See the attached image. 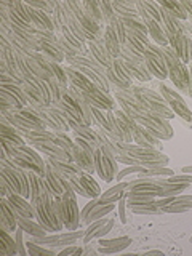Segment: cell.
Masks as SVG:
<instances>
[{
    "instance_id": "cell-1",
    "label": "cell",
    "mask_w": 192,
    "mask_h": 256,
    "mask_svg": "<svg viewBox=\"0 0 192 256\" xmlns=\"http://www.w3.org/2000/svg\"><path fill=\"white\" fill-rule=\"evenodd\" d=\"M158 48L166 62L168 77H170V80L174 84V86L178 88L181 93L192 96V78H190V72L188 66L182 61H180V58L176 56V53L170 46H158Z\"/></svg>"
},
{
    "instance_id": "cell-2",
    "label": "cell",
    "mask_w": 192,
    "mask_h": 256,
    "mask_svg": "<svg viewBox=\"0 0 192 256\" xmlns=\"http://www.w3.org/2000/svg\"><path fill=\"white\" fill-rule=\"evenodd\" d=\"M0 181H4L6 184L10 192L30 198V181H29L28 168L12 165L6 164L5 160H0Z\"/></svg>"
},
{
    "instance_id": "cell-3",
    "label": "cell",
    "mask_w": 192,
    "mask_h": 256,
    "mask_svg": "<svg viewBox=\"0 0 192 256\" xmlns=\"http://www.w3.org/2000/svg\"><path fill=\"white\" fill-rule=\"evenodd\" d=\"M36 213H37V221L42 224L44 228L48 229V232H60L64 229V222L56 213L54 208V196L50 190V188H46L40 198L34 204Z\"/></svg>"
},
{
    "instance_id": "cell-4",
    "label": "cell",
    "mask_w": 192,
    "mask_h": 256,
    "mask_svg": "<svg viewBox=\"0 0 192 256\" xmlns=\"http://www.w3.org/2000/svg\"><path fill=\"white\" fill-rule=\"evenodd\" d=\"M130 90L142 101V104L149 109V112H154V114L164 117L166 120H172L174 117V112L168 106L165 98L160 93H156L154 90H150V88L141 86V85H133Z\"/></svg>"
},
{
    "instance_id": "cell-5",
    "label": "cell",
    "mask_w": 192,
    "mask_h": 256,
    "mask_svg": "<svg viewBox=\"0 0 192 256\" xmlns=\"http://www.w3.org/2000/svg\"><path fill=\"white\" fill-rule=\"evenodd\" d=\"M117 165H118V162L116 160V156L112 154L109 149L101 146L94 150V168L101 180H104L106 182L114 180L118 173Z\"/></svg>"
},
{
    "instance_id": "cell-6",
    "label": "cell",
    "mask_w": 192,
    "mask_h": 256,
    "mask_svg": "<svg viewBox=\"0 0 192 256\" xmlns=\"http://www.w3.org/2000/svg\"><path fill=\"white\" fill-rule=\"evenodd\" d=\"M61 220L68 230H76L82 226V216H80L76 192L61 196Z\"/></svg>"
},
{
    "instance_id": "cell-7",
    "label": "cell",
    "mask_w": 192,
    "mask_h": 256,
    "mask_svg": "<svg viewBox=\"0 0 192 256\" xmlns=\"http://www.w3.org/2000/svg\"><path fill=\"white\" fill-rule=\"evenodd\" d=\"M74 141H76V149L72 150L74 162L82 168L85 173L93 174L96 172V168H94V150L96 149L86 140L80 138L77 134H74Z\"/></svg>"
},
{
    "instance_id": "cell-8",
    "label": "cell",
    "mask_w": 192,
    "mask_h": 256,
    "mask_svg": "<svg viewBox=\"0 0 192 256\" xmlns=\"http://www.w3.org/2000/svg\"><path fill=\"white\" fill-rule=\"evenodd\" d=\"M112 90L116 93V101L120 104L122 110L134 120L149 112V109L144 106L142 101L132 90H118V88H112Z\"/></svg>"
},
{
    "instance_id": "cell-9",
    "label": "cell",
    "mask_w": 192,
    "mask_h": 256,
    "mask_svg": "<svg viewBox=\"0 0 192 256\" xmlns=\"http://www.w3.org/2000/svg\"><path fill=\"white\" fill-rule=\"evenodd\" d=\"M85 236V230H69V232H58V234H46L42 237H32L30 240L38 245H44L48 248H64L69 245L77 244Z\"/></svg>"
},
{
    "instance_id": "cell-10",
    "label": "cell",
    "mask_w": 192,
    "mask_h": 256,
    "mask_svg": "<svg viewBox=\"0 0 192 256\" xmlns=\"http://www.w3.org/2000/svg\"><path fill=\"white\" fill-rule=\"evenodd\" d=\"M136 122L148 128L150 133H154L158 140H172L173 138V126L170 125L166 118L160 117L154 112H148L141 117L136 118Z\"/></svg>"
},
{
    "instance_id": "cell-11",
    "label": "cell",
    "mask_w": 192,
    "mask_h": 256,
    "mask_svg": "<svg viewBox=\"0 0 192 256\" xmlns=\"http://www.w3.org/2000/svg\"><path fill=\"white\" fill-rule=\"evenodd\" d=\"M158 88H160V94L165 98L166 104L174 112V116H180L189 126H192V112L188 108V104L184 102V100L180 96V93L172 90V88H168L164 82H160Z\"/></svg>"
},
{
    "instance_id": "cell-12",
    "label": "cell",
    "mask_w": 192,
    "mask_h": 256,
    "mask_svg": "<svg viewBox=\"0 0 192 256\" xmlns=\"http://www.w3.org/2000/svg\"><path fill=\"white\" fill-rule=\"evenodd\" d=\"M37 37H38V44H40V53L60 64L66 60V54H64L54 32L37 30Z\"/></svg>"
},
{
    "instance_id": "cell-13",
    "label": "cell",
    "mask_w": 192,
    "mask_h": 256,
    "mask_svg": "<svg viewBox=\"0 0 192 256\" xmlns=\"http://www.w3.org/2000/svg\"><path fill=\"white\" fill-rule=\"evenodd\" d=\"M144 60H146V68L150 72L152 77H157L160 80H164L168 77V69H166V62L162 52H160L158 45L149 44L146 52H144Z\"/></svg>"
},
{
    "instance_id": "cell-14",
    "label": "cell",
    "mask_w": 192,
    "mask_h": 256,
    "mask_svg": "<svg viewBox=\"0 0 192 256\" xmlns=\"http://www.w3.org/2000/svg\"><path fill=\"white\" fill-rule=\"evenodd\" d=\"M106 77L110 84V88H118V90H130L133 86V77L128 74L120 60H116L114 64L106 69Z\"/></svg>"
},
{
    "instance_id": "cell-15",
    "label": "cell",
    "mask_w": 192,
    "mask_h": 256,
    "mask_svg": "<svg viewBox=\"0 0 192 256\" xmlns=\"http://www.w3.org/2000/svg\"><path fill=\"white\" fill-rule=\"evenodd\" d=\"M134 4H136V8H138V13L141 16L142 22L146 24L149 37L154 38V44L158 46H168V38H166V34H165L162 24H160L158 21H156L154 18H150V16L146 13V10H144L142 5H141V0H138V2H134Z\"/></svg>"
},
{
    "instance_id": "cell-16",
    "label": "cell",
    "mask_w": 192,
    "mask_h": 256,
    "mask_svg": "<svg viewBox=\"0 0 192 256\" xmlns=\"http://www.w3.org/2000/svg\"><path fill=\"white\" fill-rule=\"evenodd\" d=\"M114 218H101L96 220L93 222L88 224V228L85 229V236L82 237L84 244H90L93 238H101L112 230L114 228Z\"/></svg>"
},
{
    "instance_id": "cell-17",
    "label": "cell",
    "mask_w": 192,
    "mask_h": 256,
    "mask_svg": "<svg viewBox=\"0 0 192 256\" xmlns=\"http://www.w3.org/2000/svg\"><path fill=\"white\" fill-rule=\"evenodd\" d=\"M132 133H133V141L138 144V146L162 150V140H158L154 133H150L148 128H144L138 122H136V125L133 126Z\"/></svg>"
},
{
    "instance_id": "cell-18",
    "label": "cell",
    "mask_w": 192,
    "mask_h": 256,
    "mask_svg": "<svg viewBox=\"0 0 192 256\" xmlns=\"http://www.w3.org/2000/svg\"><path fill=\"white\" fill-rule=\"evenodd\" d=\"M6 200L10 202L12 208L16 212V214H18V216L37 220L36 208H34V205L30 204V200H28L26 197H22L21 194H14V192H8Z\"/></svg>"
},
{
    "instance_id": "cell-19",
    "label": "cell",
    "mask_w": 192,
    "mask_h": 256,
    "mask_svg": "<svg viewBox=\"0 0 192 256\" xmlns=\"http://www.w3.org/2000/svg\"><path fill=\"white\" fill-rule=\"evenodd\" d=\"M0 229L14 232L18 229V214L12 208L6 197L0 198Z\"/></svg>"
},
{
    "instance_id": "cell-20",
    "label": "cell",
    "mask_w": 192,
    "mask_h": 256,
    "mask_svg": "<svg viewBox=\"0 0 192 256\" xmlns=\"http://www.w3.org/2000/svg\"><path fill=\"white\" fill-rule=\"evenodd\" d=\"M88 50H90V54H92V60H94L96 62H100L101 66H104L106 69H109L112 64H114L116 58L112 56L108 48L104 46L102 40L98 42V40H94V42H88Z\"/></svg>"
},
{
    "instance_id": "cell-21",
    "label": "cell",
    "mask_w": 192,
    "mask_h": 256,
    "mask_svg": "<svg viewBox=\"0 0 192 256\" xmlns=\"http://www.w3.org/2000/svg\"><path fill=\"white\" fill-rule=\"evenodd\" d=\"M0 141H6L13 144V146H24V144H28V141L22 138L20 132L4 116H0Z\"/></svg>"
},
{
    "instance_id": "cell-22",
    "label": "cell",
    "mask_w": 192,
    "mask_h": 256,
    "mask_svg": "<svg viewBox=\"0 0 192 256\" xmlns=\"http://www.w3.org/2000/svg\"><path fill=\"white\" fill-rule=\"evenodd\" d=\"M130 245H132L130 237H117V238H102L101 237L98 252L102 254H112V253L124 252L125 248H128Z\"/></svg>"
},
{
    "instance_id": "cell-23",
    "label": "cell",
    "mask_w": 192,
    "mask_h": 256,
    "mask_svg": "<svg viewBox=\"0 0 192 256\" xmlns=\"http://www.w3.org/2000/svg\"><path fill=\"white\" fill-rule=\"evenodd\" d=\"M120 61H122L124 68L128 70V74H130L133 78L140 80V82H149V80L152 78L150 72L146 68V62H138V61L122 60V58H120Z\"/></svg>"
},
{
    "instance_id": "cell-24",
    "label": "cell",
    "mask_w": 192,
    "mask_h": 256,
    "mask_svg": "<svg viewBox=\"0 0 192 256\" xmlns=\"http://www.w3.org/2000/svg\"><path fill=\"white\" fill-rule=\"evenodd\" d=\"M26 4V2H24ZM28 6V13L32 20V24H34V28L37 30H50V32H54V26H53V20L50 14H46L45 12H40V10H36V8H32L29 5Z\"/></svg>"
},
{
    "instance_id": "cell-25",
    "label": "cell",
    "mask_w": 192,
    "mask_h": 256,
    "mask_svg": "<svg viewBox=\"0 0 192 256\" xmlns=\"http://www.w3.org/2000/svg\"><path fill=\"white\" fill-rule=\"evenodd\" d=\"M45 160L48 164H52L54 170L62 176H66V178H69V176H80L84 173V170L76 162H66V160H58L53 157H46Z\"/></svg>"
},
{
    "instance_id": "cell-26",
    "label": "cell",
    "mask_w": 192,
    "mask_h": 256,
    "mask_svg": "<svg viewBox=\"0 0 192 256\" xmlns=\"http://www.w3.org/2000/svg\"><path fill=\"white\" fill-rule=\"evenodd\" d=\"M112 8H114L116 14L120 20H141L134 2H122V0H114L110 2Z\"/></svg>"
},
{
    "instance_id": "cell-27",
    "label": "cell",
    "mask_w": 192,
    "mask_h": 256,
    "mask_svg": "<svg viewBox=\"0 0 192 256\" xmlns=\"http://www.w3.org/2000/svg\"><path fill=\"white\" fill-rule=\"evenodd\" d=\"M18 228H21L30 237H42L48 234V229L44 228L37 220L22 218V216H18Z\"/></svg>"
},
{
    "instance_id": "cell-28",
    "label": "cell",
    "mask_w": 192,
    "mask_h": 256,
    "mask_svg": "<svg viewBox=\"0 0 192 256\" xmlns=\"http://www.w3.org/2000/svg\"><path fill=\"white\" fill-rule=\"evenodd\" d=\"M114 114L117 117L120 130H122V133L125 136V142H133V133H132V130H133V126L136 125V120L133 117H130L128 114H125L122 109H116Z\"/></svg>"
},
{
    "instance_id": "cell-29",
    "label": "cell",
    "mask_w": 192,
    "mask_h": 256,
    "mask_svg": "<svg viewBox=\"0 0 192 256\" xmlns=\"http://www.w3.org/2000/svg\"><path fill=\"white\" fill-rule=\"evenodd\" d=\"M128 182H118L116 184L114 188L108 189L106 192H102L100 196V202L101 204H112V202H118L122 197H126V192H128Z\"/></svg>"
},
{
    "instance_id": "cell-30",
    "label": "cell",
    "mask_w": 192,
    "mask_h": 256,
    "mask_svg": "<svg viewBox=\"0 0 192 256\" xmlns=\"http://www.w3.org/2000/svg\"><path fill=\"white\" fill-rule=\"evenodd\" d=\"M158 5L162 6L164 10H166V13L172 14L173 18H176V20H180V21H188L189 20L186 8L182 6V4L180 2V0H160Z\"/></svg>"
},
{
    "instance_id": "cell-31",
    "label": "cell",
    "mask_w": 192,
    "mask_h": 256,
    "mask_svg": "<svg viewBox=\"0 0 192 256\" xmlns=\"http://www.w3.org/2000/svg\"><path fill=\"white\" fill-rule=\"evenodd\" d=\"M102 44L108 48V52L114 56L116 60H120V50H122V44L118 42L117 36L114 34L109 26H104V34H102Z\"/></svg>"
},
{
    "instance_id": "cell-32",
    "label": "cell",
    "mask_w": 192,
    "mask_h": 256,
    "mask_svg": "<svg viewBox=\"0 0 192 256\" xmlns=\"http://www.w3.org/2000/svg\"><path fill=\"white\" fill-rule=\"evenodd\" d=\"M192 210V196H176L174 200L162 208L164 213H184Z\"/></svg>"
},
{
    "instance_id": "cell-33",
    "label": "cell",
    "mask_w": 192,
    "mask_h": 256,
    "mask_svg": "<svg viewBox=\"0 0 192 256\" xmlns=\"http://www.w3.org/2000/svg\"><path fill=\"white\" fill-rule=\"evenodd\" d=\"M116 202H112V204H101L100 202V198H98V204H96L93 208H92V212L88 213V216L85 218V221L82 224H90L96 220H101L104 218L106 214H109L110 212H114L116 210Z\"/></svg>"
},
{
    "instance_id": "cell-34",
    "label": "cell",
    "mask_w": 192,
    "mask_h": 256,
    "mask_svg": "<svg viewBox=\"0 0 192 256\" xmlns=\"http://www.w3.org/2000/svg\"><path fill=\"white\" fill-rule=\"evenodd\" d=\"M26 82L34 88V90L42 96V100L45 102V108L46 106H52L53 101H52V93H50V86H48V84L45 82V80L38 78V77H30L29 80H26Z\"/></svg>"
},
{
    "instance_id": "cell-35",
    "label": "cell",
    "mask_w": 192,
    "mask_h": 256,
    "mask_svg": "<svg viewBox=\"0 0 192 256\" xmlns=\"http://www.w3.org/2000/svg\"><path fill=\"white\" fill-rule=\"evenodd\" d=\"M0 254H18V245H16L14 237L4 229H0Z\"/></svg>"
},
{
    "instance_id": "cell-36",
    "label": "cell",
    "mask_w": 192,
    "mask_h": 256,
    "mask_svg": "<svg viewBox=\"0 0 192 256\" xmlns=\"http://www.w3.org/2000/svg\"><path fill=\"white\" fill-rule=\"evenodd\" d=\"M37 52H34V53H30V54H24V60H26V64H28V68H29V70L32 72V76L34 77H38V78H42V80H46L50 78L52 76L48 74V72L44 69V66L40 64L38 61H37V58H36V54Z\"/></svg>"
},
{
    "instance_id": "cell-37",
    "label": "cell",
    "mask_w": 192,
    "mask_h": 256,
    "mask_svg": "<svg viewBox=\"0 0 192 256\" xmlns=\"http://www.w3.org/2000/svg\"><path fill=\"white\" fill-rule=\"evenodd\" d=\"M78 180H80V182H82L84 189L88 192V196H90V198H100V196L102 194V192H101V188H100V184L93 180V176H92L90 173H85V172H84L82 174L78 176Z\"/></svg>"
},
{
    "instance_id": "cell-38",
    "label": "cell",
    "mask_w": 192,
    "mask_h": 256,
    "mask_svg": "<svg viewBox=\"0 0 192 256\" xmlns=\"http://www.w3.org/2000/svg\"><path fill=\"white\" fill-rule=\"evenodd\" d=\"M82 8L92 20H94L100 26H104V18H102V13H101V8H100V2H94V0H85V2H82Z\"/></svg>"
},
{
    "instance_id": "cell-39",
    "label": "cell",
    "mask_w": 192,
    "mask_h": 256,
    "mask_svg": "<svg viewBox=\"0 0 192 256\" xmlns=\"http://www.w3.org/2000/svg\"><path fill=\"white\" fill-rule=\"evenodd\" d=\"M26 246H28V254L30 256H56L58 252H56V248H48V246H44V245H38L36 242H26Z\"/></svg>"
},
{
    "instance_id": "cell-40",
    "label": "cell",
    "mask_w": 192,
    "mask_h": 256,
    "mask_svg": "<svg viewBox=\"0 0 192 256\" xmlns=\"http://www.w3.org/2000/svg\"><path fill=\"white\" fill-rule=\"evenodd\" d=\"M174 174V172L168 166H158V168H146L142 173H138V178H168Z\"/></svg>"
},
{
    "instance_id": "cell-41",
    "label": "cell",
    "mask_w": 192,
    "mask_h": 256,
    "mask_svg": "<svg viewBox=\"0 0 192 256\" xmlns=\"http://www.w3.org/2000/svg\"><path fill=\"white\" fill-rule=\"evenodd\" d=\"M54 134H56L54 142L58 144L60 148L66 149V150L69 152V154L72 156V150L76 149V141L72 140V138H69V134H68L66 132H64V130H56Z\"/></svg>"
},
{
    "instance_id": "cell-42",
    "label": "cell",
    "mask_w": 192,
    "mask_h": 256,
    "mask_svg": "<svg viewBox=\"0 0 192 256\" xmlns=\"http://www.w3.org/2000/svg\"><path fill=\"white\" fill-rule=\"evenodd\" d=\"M164 188V197H170V196H180V192H184L190 188V184H184V182H164L160 184Z\"/></svg>"
},
{
    "instance_id": "cell-43",
    "label": "cell",
    "mask_w": 192,
    "mask_h": 256,
    "mask_svg": "<svg viewBox=\"0 0 192 256\" xmlns=\"http://www.w3.org/2000/svg\"><path fill=\"white\" fill-rule=\"evenodd\" d=\"M130 210L136 214H158L164 213L162 208H158L156 202H149V204H142V205H134L130 206Z\"/></svg>"
},
{
    "instance_id": "cell-44",
    "label": "cell",
    "mask_w": 192,
    "mask_h": 256,
    "mask_svg": "<svg viewBox=\"0 0 192 256\" xmlns=\"http://www.w3.org/2000/svg\"><path fill=\"white\" fill-rule=\"evenodd\" d=\"M141 5L150 18H154L156 21H158L160 24H162V6L156 2H146V0H141Z\"/></svg>"
},
{
    "instance_id": "cell-45",
    "label": "cell",
    "mask_w": 192,
    "mask_h": 256,
    "mask_svg": "<svg viewBox=\"0 0 192 256\" xmlns=\"http://www.w3.org/2000/svg\"><path fill=\"white\" fill-rule=\"evenodd\" d=\"M108 26L114 30V34L117 36V38H118V42L120 44H125L126 42V32H125V26H124V22H122V20L118 18V16H116L114 20H112Z\"/></svg>"
},
{
    "instance_id": "cell-46",
    "label": "cell",
    "mask_w": 192,
    "mask_h": 256,
    "mask_svg": "<svg viewBox=\"0 0 192 256\" xmlns=\"http://www.w3.org/2000/svg\"><path fill=\"white\" fill-rule=\"evenodd\" d=\"M92 112H93V124L100 128H106L109 130V120H108V112L104 109H98L92 106Z\"/></svg>"
},
{
    "instance_id": "cell-47",
    "label": "cell",
    "mask_w": 192,
    "mask_h": 256,
    "mask_svg": "<svg viewBox=\"0 0 192 256\" xmlns=\"http://www.w3.org/2000/svg\"><path fill=\"white\" fill-rule=\"evenodd\" d=\"M48 86H50V93H52V101L53 102H60L61 101V96H62V88L60 85V82L56 80L53 76L46 80Z\"/></svg>"
},
{
    "instance_id": "cell-48",
    "label": "cell",
    "mask_w": 192,
    "mask_h": 256,
    "mask_svg": "<svg viewBox=\"0 0 192 256\" xmlns=\"http://www.w3.org/2000/svg\"><path fill=\"white\" fill-rule=\"evenodd\" d=\"M100 8H101V13H102V18H104V26H108V24L116 18V12L114 8H112L110 2H100Z\"/></svg>"
},
{
    "instance_id": "cell-49",
    "label": "cell",
    "mask_w": 192,
    "mask_h": 256,
    "mask_svg": "<svg viewBox=\"0 0 192 256\" xmlns=\"http://www.w3.org/2000/svg\"><path fill=\"white\" fill-rule=\"evenodd\" d=\"M144 170H146V166L142 165H128L126 168H124V170H120L116 176V180H125L126 176H130L133 173H142Z\"/></svg>"
},
{
    "instance_id": "cell-50",
    "label": "cell",
    "mask_w": 192,
    "mask_h": 256,
    "mask_svg": "<svg viewBox=\"0 0 192 256\" xmlns=\"http://www.w3.org/2000/svg\"><path fill=\"white\" fill-rule=\"evenodd\" d=\"M26 5L36 8V10L45 12L46 14H50V16H53V13H54V10L50 6V4H48V2H42V0H26Z\"/></svg>"
},
{
    "instance_id": "cell-51",
    "label": "cell",
    "mask_w": 192,
    "mask_h": 256,
    "mask_svg": "<svg viewBox=\"0 0 192 256\" xmlns=\"http://www.w3.org/2000/svg\"><path fill=\"white\" fill-rule=\"evenodd\" d=\"M68 181H69V184H70V186H72V189H74V192H76V194L82 196V197H86V198H90V196H88V192H86V190L84 189L82 182H80L78 176H69V178H68Z\"/></svg>"
},
{
    "instance_id": "cell-52",
    "label": "cell",
    "mask_w": 192,
    "mask_h": 256,
    "mask_svg": "<svg viewBox=\"0 0 192 256\" xmlns=\"http://www.w3.org/2000/svg\"><path fill=\"white\" fill-rule=\"evenodd\" d=\"M22 236H24V230L21 228H18V229L14 230V240H16V245H18V254L26 256L28 246H26V244L22 242Z\"/></svg>"
},
{
    "instance_id": "cell-53",
    "label": "cell",
    "mask_w": 192,
    "mask_h": 256,
    "mask_svg": "<svg viewBox=\"0 0 192 256\" xmlns=\"http://www.w3.org/2000/svg\"><path fill=\"white\" fill-rule=\"evenodd\" d=\"M58 254L60 256H72V254L80 256V254H84V248L77 245H69V246H64Z\"/></svg>"
},
{
    "instance_id": "cell-54",
    "label": "cell",
    "mask_w": 192,
    "mask_h": 256,
    "mask_svg": "<svg viewBox=\"0 0 192 256\" xmlns=\"http://www.w3.org/2000/svg\"><path fill=\"white\" fill-rule=\"evenodd\" d=\"M126 197H122L117 202V208H118V218H120V221H122L124 224H126L128 222V220H126Z\"/></svg>"
},
{
    "instance_id": "cell-55",
    "label": "cell",
    "mask_w": 192,
    "mask_h": 256,
    "mask_svg": "<svg viewBox=\"0 0 192 256\" xmlns=\"http://www.w3.org/2000/svg\"><path fill=\"white\" fill-rule=\"evenodd\" d=\"M181 4L184 8H186L188 16H192V0H181Z\"/></svg>"
},
{
    "instance_id": "cell-56",
    "label": "cell",
    "mask_w": 192,
    "mask_h": 256,
    "mask_svg": "<svg viewBox=\"0 0 192 256\" xmlns=\"http://www.w3.org/2000/svg\"><path fill=\"white\" fill-rule=\"evenodd\" d=\"M182 173H190V174H192V165H189V166H182Z\"/></svg>"
},
{
    "instance_id": "cell-57",
    "label": "cell",
    "mask_w": 192,
    "mask_h": 256,
    "mask_svg": "<svg viewBox=\"0 0 192 256\" xmlns=\"http://www.w3.org/2000/svg\"><path fill=\"white\" fill-rule=\"evenodd\" d=\"M148 254H160V256H164V253H162V252H158V250H150V252L146 253V256H148Z\"/></svg>"
},
{
    "instance_id": "cell-58",
    "label": "cell",
    "mask_w": 192,
    "mask_h": 256,
    "mask_svg": "<svg viewBox=\"0 0 192 256\" xmlns=\"http://www.w3.org/2000/svg\"><path fill=\"white\" fill-rule=\"evenodd\" d=\"M189 72H190V78H192V68L189 69Z\"/></svg>"
},
{
    "instance_id": "cell-59",
    "label": "cell",
    "mask_w": 192,
    "mask_h": 256,
    "mask_svg": "<svg viewBox=\"0 0 192 256\" xmlns=\"http://www.w3.org/2000/svg\"><path fill=\"white\" fill-rule=\"evenodd\" d=\"M190 242H192V236H190Z\"/></svg>"
}]
</instances>
